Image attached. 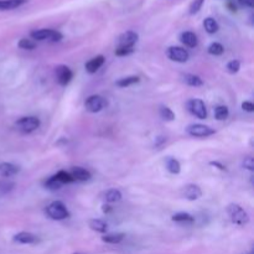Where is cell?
<instances>
[{
	"instance_id": "1",
	"label": "cell",
	"mask_w": 254,
	"mask_h": 254,
	"mask_svg": "<svg viewBox=\"0 0 254 254\" xmlns=\"http://www.w3.org/2000/svg\"><path fill=\"white\" fill-rule=\"evenodd\" d=\"M227 213L230 216V220L235 225L246 226L250 222V216H248L247 211L242 206L237 205V203H231V205H228Z\"/></svg>"
},
{
	"instance_id": "2",
	"label": "cell",
	"mask_w": 254,
	"mask_h": 254,
	"mask_svg": "<svg viewBox=\"0 0 254 254\" xmlns=\"http://www.w3.org/2000/svg\"><path fill=\"white\" fill-rule=\"evenodd\" d=\"M46 213L51 220L62 221L69 217V212L67 210L66 205L61 201H54L46 207Z\"/></svg>"
},
{
	"instance_id": "3",
	"label": "cell",
	"mask_w": 254,
	"mask_h": 254,
	"mask_svg": "<svg viewBox=\"0 0 254 254\" xmlns=\"http://www.w3.org/2000/svg\"><path fill=\"white\" fill-rule=\"evenodd\" d=\"M31 39L34 41H51V42H57L62 40V34L61 32L56 31V30L52 29H40L31 31L30 34Z\"/></svg>"
},
{
	"instance_id": "4",
	"label": "cell",
	"mask_w": 254,
	"mask_h": 254,
	"mask_svg": "<svg viewBox=\"0 0 254 254\" xmlns=\"http://www.w3.org/2000/svg\"><path fill=\"white\" fill-rule=\"evenodd\" d=\"M40 124H41V122H40V119L37 118V117H34V116L22 117V118H20L19 121H16V123H15V128H16L19 131H21V133L30 134L32 133V131L36 130V129H39Z\"/></svg>"
},
{
	"instance_id": "5",
	"label": "cell",
	"mask_w": 254,
	"mask_h": 254,
	"mask_svg": "<svg viewBox=\"0 0 254 254\" xmlns=\"http://www.w3.org/2000/svg\"><path fill=\"white\" fill-rule=\"evenodd\" d=\"M107 106L106 99L102 96L98 94H93V96H89L88 98L84 102V108L87 109L91 113H98V112L103 111Z\"/></svg>"
},
{
	"instance_id": "6",
	"label": "cell",
	"mask_w": 254,
	"mask_h": 254,
	"mask_svg": "<svg viewBox=\"0 0 254 254\" xmlns=\"http://www.w3.org/2000/svg\"><path fill=\"white\" fill-rule=\"evenodd\" d=\"M186 131L189 135L195 136V138H207L215 134V130L211 127L203 126V124H191L186 128Z\"/></svg>"
},
{
	"instance_id": "7",
	"label": "cell",
	"mask_w": 254,
	"mask_h": 254,
	"mask_svg": "<svg viewBox=\"0 0 254 254\" xmlns=\"http://www.w3.org/2000/svg\"><path fill=\"white\" fill-rule=\"evenodd\" d=\"M188 109L192 116H195L198 119H206L207 118V111H206V106L201 99H190L188 102Z\"/></svg>"
},
{
	"instance_id": "8",
	"label": "cell",
	"mask_w": 254,
	"mask_h": 254,
	"mask_svg": "<svg viewBox=\"0 0 254 254\" xmlns=\"http://www.w3.org/2000/svg\"><path fill=\"white\" fill-rule=\"evenodd\" d=\"M168 57L171 60V61L179 62V64H184L189 60L190 55L186 51L185 49L179 46H171L168 49Z\"/></svg>"
},
{
	"instance_id": "9",
	"label": "cell",
	"mask_w": 254,
	"mask_h": 254,
	"mask_svg": "<svg viewBox=\"0 0 254 254\" xmlns=\"http://www.w3.org/2000/svg\"><path fill=\"white\" fill-rule=\"evenodd\" d=\"M138 41V34L134 31H126L118 37V46L117 49H127V47H134Z\"/></svg>"
},
{
	"instance_id": "10",
	"label": "cell",
	"mask_w": 254,
	"mask_h": 254,
	"mask_svg": "<svg viewBox=\"0 0 254 254\" xmlns=\"http://www.w3.org/2000/svg\"><path fill=\"white\" fill-rule=\"evenodd\" d=\"M56 79L61 86H67V84L71 82L72 77H73V72L71 71V68L64 64H61V66L56 67Z\"/></svg>"
},
{
	"instance_id": "11",
	"label": "cell",
	"mask_w": 254,
	"mask_h": 254,
	"mask_svg": "<svg viewBox=\"0 0 254 254\" xmlns=\"http://www.w3.org/2000/svg\"><path fill=\"white\" fill-rule=\"evenodd\" d=\"M183 196L186 198V200L195 201L198 200V198L202 196V191L198 188L197 185H193V184H190V185H186L183 190Z\"/></svg>"
},
{
	"instance_id": "12",
	"label": "cell",
	"mask_w": 254,
	"mask_h": 254,
	"mask_svg": "<svg viewBox=\"0 0 254 254\" xmlns=\"http://www.w3.org/2000/svg\"><path fill=\"white\" fill-rule=\"evenodd\" d=\"M69 174H71L72 179H73L74 181H81V183L91 180L92 178L91 173H89L88 170H86V169L81 168V166H74V168H72Z\"/></svg>"
},
{
	"instance_id": "13",
	"label": "cell",
	"mask_w": 254,
	"mask_h": 254,
	"mask_svg": "<svg viewBox=\"0 0 254 254\" xmlns=\"http://www.w3.org/2000/svg\"><path fill=\"white\" fill-rule=\"evenodd\" d=\"M20 171L19 166L11 163H0V178H11Z\"/></svg>"
},
{
	"instance_id": "14",
	"label": "cell",
	"mask_w": 254,
	"mask_h": 254,
	"mask_svg": "<svg viewBox=\"0 0 254 254\" xmlns=\"http://www.w3.org/2000/svg\"><path fill=\"white\" fill-rule=\"evenodd\" d=\"M104 61H106V59H104V56H102V55L93 57L91 61H88L86 64V71L88 72V73H96V72L103 66Z\"/></svg>"
},
{
	"instance_id": "15",
	"label": "cell",
	"mask_w": 254,
	"mask_h": 254,
	"mask_svg": "<svg viewBox=\"0 0 254 254\" xmlns=\"http://www.w3.org/2000/svg\"><path fill=\"white\" fill-rule=\"evenodd\" d=\"M36 241V236L30 232H19L14 236V242L20 243V245H32Z\"/></svg>"
},
{
	"instance_id": "16",
	"label": "cell",
	"mask_w": 254,
	"mask_h": 254,
	"mask_svg": "<svg viewBox=\"0 0 254 254\" xmlns=\"http://www.w3.org/2000/svg\"><path fill=\"white\" fill-rule=\"evenodd\" d=\"M180 39H181V42H183V44L188 47H196L198 44L197 36H196L195 32H192V31L183 32L180 36Z\"/></svg>"
},
{
	"instance_id": "17",
	"label": "cell",
	"mask_w": 254,
	"mask_h": 254,
	"mask_svg": "<svg viewBox=\"0 0 254 254\" xmlns=\"http://www.w3.org/2000/svg\"><path fill=\"white\" fill-rule=\"evenodd\" d=\"M27 0H0V11L5 10H14L26 4Z\"/></svg>"
},
{
	"instance_id": "18",
	"label": "cell",
	"mask_w": 254,
	"mask_h": 254,
	"mask_svg": "<svg viewBox=\"0 0 254 254\" xmlns=\"http://www.w3.org/2000/svg\"><path fill=\"white\" fill-rule=\"evenodd\" d=\"M203 27H205L206 32L207 34H216V32L218 31V29H220V26H218V22L216 21L213 17H206L205 20H203Z\"/></svg>"
},
{
	"instance_id": "19",
	"label": "cell",
	"mask_w": 254,
	"mask_h": 254,
	"mask_svg": "<svg viewBox=\"0 0 254 254\" xmlns=\"http://www.w3.org/2000/svg\"><path fill=\"white\" fill-rule=\"evenodd\" d=\"M104 200L109 203L118 202V201L122 200V192L117 189H111V190L104 193Z\"/></svg>"
},
{
	"instance_id": "20",
	"label": "cell",
	"mask_w": 254,
	"mask_h": 254,
	"mask_svg": "<svg viewBox=\"0 0 254 254\" xmlns=\"http://www.w3.org/2000/svg\"><path fill=\"white\" fill-rule=\"evenodd\" d=\"M89 227L98 233H106L108 230V225L102 220H91L89 221Z\"/></svg>"
},
{
	"instance_id": "21",
	"label": "cell",
	"mask_w": 254,
	"mask_h": 254,
	"mask_svg": "<svg viewBox=\"0 0 254 254\" xmlns=\"http://www.w3.org/2000/svg\"><path fill=\"white\" fill-rule=\"evenodd\" d=\"M165 165H166V169H168L171 174H174V175H176V174H180L181 165H180V163L176 160V159L168 158L165 161Z\"/></svg>"
},
{
	"instance_id": "22",
	"label": "cell",
	"mask_w": 254,
	"mask_h": 254,
	"mask_svg": "<svg viewBox=\"0 0 254 254\" xmlns=\"http://www.w3.org/2000/svg\"><path fill=\"white\" fill-rule=\"evenodd\" d=\"M173 221L178 223H192L195 221V218L188 212H179L173 216Z\"/></svg>"
},
{
	"instance_id": "23",
	"label": "cell",
	"mask_w": 254,
	"mask_h": 254,
	"mask_svg": "<svg viewBox=\"0 0 254 254\" xmlns=\"http://www.w3.org/2000/svg\"><path fill=\"white\" fill-rule=\"evenodd\" d=\"M124 240L123 233H111V235H104L102 237V241L106 243H111V245H118Z\"/></svg>"
},
{
	"instance_id": "24",
	"label": "cell",
	"mask_w": 254,
	"mask_h": 254,
	"mask_svg": "<svg viewBox=\"0 0 254 254\" xmlns=\"http://www.w3.org/2000/svg\"><path fill=\"white\" fill-rule=\"evenodd\" d=\"M139 82V77L138 76H129V77H124V78H121L119 81H117V86L122 87V88H127L129 86H133V84L138 83Z\"/></svg>"
},
{
	"instance_id": "25",
	"label": "cell",
	"mask_w": 254,
	"mask_h": 254,
	"mask_svg": "<svg viewBox=\"0 0 254 254\" xmlns=\"http://www.w3.org/2000/svg\"><path fill=\"white\" fill-rule=\"evenodd\" d=\"M184 82L191 87H200L203 84L202 79H201L200 77L195 76V74H190V73H188L184 76Z\"/></svg>"
},
{
	"instance_id": "26",
	"label": "cell",
	"mask_w": 254,
	"mask_h": 254,
	"mask_svg": "<svg viewBox=\"0 0 254 254\" xmlns=\"http://www.w3.org/2000/svg\"><path fill=\"white\" fill-rule=\"evenodd\" d=\"M55 179H56L57 181H59L61 185H64V184H69V183H73V179H72L71 174L67 173V171H59V173L56 174V175H54Z\"/></svg>"
},
{
	"instance_id": "27",
	"label": "cell",
	"mask_w": 254,
	"mask_h": 254,
	"mask_svg": "<svg viewBox=\"0 0 254 254\" xmlns=\"http://www.w3.org/2000/svg\"><path fill=\"white\" fill-rule=\"evenodd\" d=\"M228 114H230V111L226 106H218L215 109V117L217 121H225L228 118Z\"/></svg>"
},
{
	"instance_id": "28",
	"label": "cell",
	"mask_w": 254,
	"mask_h": 254,
	"mask_svg": "<svg viewBox=\"0 0 254 254\" xmlns=\"http://www.w3.org/2000/svg\"><path fill=\"white\" fill-rule=\"evenodd\" d=\"M225 51V47L220 44V42H212V44L208 46V54L213 55V56H220Z\"/></svg>"
},
{
	"instance_id": "29",
	"label": "cell",
	"mask_w": 254,
	"mask_h": 254,
	"mask_svg": "<svg viewBox=\"0 0 254 254\" xmlns=\"http://www.w3.org/2000/svg\"><path fill=\"white\" fill-rule=\"evenodd\" d=\"M159 113H160L161 118L166 122H171L175 119V114H174V112L171 111L170 108H168V107H161Z\"/></svg>"
},
{
	"instance_id": "30",
	"label": "cell",
	"mask_w": 254,
	"mask_h": 254,
	"mask_svg": "<svg viewBox=\"0 0 254 254\" xmlns=\"http://www.w3.org/2000/svg\"><path fill=\"white\" fill-rule=\"evenodd\" d=\"M19 47L22 50H34L36 49V42L32 39H21L19 41Z\"/></svg>"
},
{
	"instance_id": "31",
	"label": "cell",
	"mask_w": 254,
	"mask_h": 254,
	"mask_svg": "<svg viewBox=\"0 0 254 254\" xmlns=\"http://www.w3.org/2000/svg\"><path fill=\"white\" fill-rule=\"evenodd\" d=\"M203 2H205V0H193L190 4V7H189V12H190L191 15L197 14L201 10V7H202Z\"/></svg>"
},
{
	"instance_id": "32",
	"label": "cell",
	"mask_w": 254,
	"mask_h": 254,
	"mask_svg": "<svg viewBox=\"0 0 254 254\" xmlns=\"http://www.w3.org/2000/svg\"><path fill=\"white\" fill-rule=\"evenodd\" d=\"M226 68H227V71L230 72V73H232V74L237 73L241 68L240 61H237V60H232V61L228 62L227 66H226Z\"/></svg>"
},
{
	"instance_id": "33",
	"label": "cell",
	"mask_w": 254,
	"mask_h": 254,
	"mask_svg": "<svg viewBox=\"0 0 254 254\" xmlns=\"http://www.w3.org/2000/svg\"><path fill=\"white\" fill-rule=\"evenodd\" d=\"M45 186H46L47 189H50V190H59L62 185L55 179V176H51V178L45 183Z\"/></svg>"
},
{
	"instance_id": "34",
	"label": "cell",
	"mask_w": 254,
	"mask_h": 254,
	"mask_svg": "<svg viewBox=\"0 0 254 254\" xmlns=\"http://www.w3.org/2000/svg\"><path fill=\"white\" fill-rule=\"evenodd\" d=\"M134 47H127V49H117L116 55L117 56H128V55L133 54Z\"/></svg>"
},
{
	"instance_id": "35",
	"label": "cell",
	"mask_w": 254,
	"mask_h": 254,
	"mask_svg": "<svg viewBox=\"0 0 254 254\" xmlns=\"http://www.w3.org/2000/svg\"><path fill=\"white\" fill-rule=\"evenodd\" d=\"M243 166H245L246 169H248V170H254V160H253V158H251V156L246 158L245 161H243Z\"/></svg>"
},
{
	"instance_id": "36",
	"label": "cell",
	"mask_w": 254,
	"mask_h": 254,
	"mask_svg": "<svg viewBox=\"0 0 254 254\" xmlns=\"http://www.w3.org/2000/svg\"><path fill=\"white\" fill-rule=\"evenodd\" d=\"M242 108H243V111L252 113V112H254V104L252 103V102H243Z\"/></svg>"
},
{
	"instance_id": "37",
	"label": "cell",
	"mask_w": 254,
	"mask_h": 254,
	"mask_svg": "<svg viewBox=\"0 0 254 254\" xmlns=\"http://www.w3.org/2000/svg\"><path fill=\"white\" fill-rule=\"evenodd\" d=\"M238 1H240L242 5H245V6H248V7L254 6V0H238Z\"/></svg>"
},
{
	"instance_id": "38",
	"label": "cell",
	"mask_w": 254,
	"mask_h": 254,
	"mask_svg": "<svg viewBox=\"0 0 254 254\" xmlns=\"http://www.w3.org/2000/svg\"><path fill=\"white\" fill-rule=\"evenodd\" d=\"M211 164H212V165L218 166V169H221V170H225V166H223V165H220V164H218V163H211Z\"/></svg>"
},
{
	"instance_id": "39",
	"label": "cell",
	"mask_w": 254,
	"mask_h": 254,
	"mask_svg": "<svg viewBox=\"0 0 254 254\" xmlns=\"http://www.w3.org/2000/svg\"><path fill=\"white\" fill-rule=\"evenodd\" d=\"M109 210H111V208H109V206H108V205H107V206L104 205V206H103V211H104V212H108Z\"/></svg>"
}]
</instances>
